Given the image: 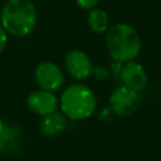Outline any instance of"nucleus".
Masks as SVG:
<instances>
[{"instance_id": "nucleus-1", "label": "nucleus", "mask_w": 161, "mask_h": 161, "mask_svg": "<svg viewBox=\"0 0 161 161\" xmlns=\"http://www.w3.org/2000/svg\"><path fill=\"white\" fill-rule=\"evenodd\" d=\"M38 11L31 0H8L0 13V23L8 34L25 38L33 33Z\"/></svg>"}, {"instance_id": "nucleus-2", "label": "nucleus", "mask_w": 161, "mask_h": 161, "mask_svg": "<svg viewBox=\"0 0 161 161\" xmlns=\"http://www.w3.org/2000/svg\"><path fill=\"white\" fill-rule=\"evenodd\" d=\"M141 36L130 24H113L106 33V48L114 62L125 64L135 60L141 53Z\"/></svg>"}, {"instance_id": "nucleus-3", "label": "nucleus", "mask_w": 161, "mask_h": 161, "mask_svg": "<svg viewBox=\"0 0 161 161\" xmlns=\"http://www.w3.org/2000/svg\"><path fill=\"white\" fill-rule=\"evenodd\" d=\"M60 112L73 121H83L93 116L97 108L94 92L86 84L74 83L68 86L59 98Z\"/></svg>"}, {"instance_id": "nucleus-4", "label": "nucleus", "mask_w": 161, "mask_h": 161, "mask_svg": "<svg viewBox=\"0 0 161 161\" xmlns=\"http://www.w3.org/2000/svg\"><path fill=\"white\" fill-rule=\"evenodd\" d=\"M142 103L141 93L127 88L126 86L117 87L109 97V107L113 113L119 117H130L135 114Z\"/></svg>"}, {"instance_id": "nucleus-5", "label": "nucleus", "mask_w": 161, "mask_h": 161, "mask_svg": "<svg viewBox=\"0 0 161 161\" xmlns=\"http://www.w3.org/2000/svg\"><path fill=\"white\" fill-rule=\"evenodd\" d=\"M64 68L72 78L77 80H86L92 75L94 65L86 52L80 49H72L64 57Z\"/></svg>"}, {"instance_id": "nucleus-6", "label": "nucleus", "mask_w": 161, "mask_h": 161, "mask_svg": "<svg viewBox=\"0 0 161 161\" xmlns=\"http://www.w3.org/2000/svg\"><path fill=\"white\" fill-rule=\"evenodd\" d=\"M34 78L40 89L55 92L64 83V74L60 67L53 62L45 60L36 65Z\"/></svg>"}, {"instance_id": "nucleus-7", "label": "nucleus", "mask_w": 161, "mask_h": 161, "mask_svg": "<svg viewBox=\"0 0 161 161\" xmlns=\"http://www.w3.org/2000/svg\"><path fill=\"white\" fill-rule=\"evenodd\" d=\"M26 106L34 114L44 117L57 111L59 106V99L57 98L54 92H49L39 88L28 94Z\"/></svg>"}, {"instance_id": "nucleus-8", "label": "nucleus", "mask_w": 161, "mask_h": 161, "mask_svg": "<svg viewBox=\"0 0 161 161\" xmlns=\"http://www.w3.org/2000/svg\"><path fill=\"white\" fill-rule=\"evenodd\" d=\"M119 77L123 86L136 92H142L148 84V74L145 67L135 60L123 64Z\"/></svg>"}, {"instance_id": "nucleus-9", "label": "nucleus", "mask_w": 161, "mask_h": 161, "mask_svg": "<svg viewBox=\"0 0 161 161\" xmlns=\"http://www.w3.org/2000/svg\"><path fill=\"white\" fill-rule=\"evenodd\" d=\"M67 127V117L62 112H53L48 116H44L40 121L39 130L42 135L47 137H55L62 133Z\"/></svg>"}, {"instance_id": "nucleus-10", "label": "nucleus", "mask_w": 161, "mask_h": 161, "mask_svg": "<svg viewBox=\"0 0 161 161\" xmlns=\"http://www.w3.org/2000/svg\"><path fill=\"white\" fill-rule=\"evenodd\" d=\"M87 24H88V28L96 34H104L111 28L109 16L107 11L98 6L88 11Z\"/></svg>"}, {"instance_id": "nucleus-11", "label": "nucleus", "mask_w": 161, "mask_h": 161, "mask_svg": "<svg viewBox=\"0 0 161 161\" xmlns=\"http://www.w3.org/2000/svg\"><path fill=\"white\" fill-rule=\"evenodd\" d=\"M20 135V130L13 125H6L0 131V151H5L8 147L14 146L15 140Z\"/></svg>"}, {"instance_id": "nucleus-12", "label": "nucleus", "mask_w": 161, "mask_h": 161, "mask_svg": "<svg viewBox=\"0 0 161 161\" xmlns=\"http://www.w3.org/2000/svg\"><path fill=\"white\" fill-rule=\"evenodd\" d=\"M109 75V69L103 67V65H97L93 68V72H92V77L96 79V80H104L107 79Z\"/></svg>"}, {"instance_id": "nucleus-13", "label": "nucleus", "mask_w": 161, "mask_h": 161, "mask_svg": "<svg viewBox=\"0 0 161 161\" xmlns=\"http://www.w3.org/2000/svg\"><path fill=\"white\" fill-rule=\"evenodd\" d=\"M99 1H101V0H75V4H77L80 9L89 11V10L97 8V5H98Z\"/></svg>"}, {"instance_id": "nucleus-14", "label": "nucleus", "mask_w": 161, "mask_h": 161, "mask_svg": "<svg viewBox=\"0 0 161 161\" xmlns=\"http://www.w3.org/2000/svg\"><path fill=\"white\" fill-rule=\"evenodd\" d=\"M6 44H8V33H6V30L3 28V25L0 23V54L5 50Z\"/></svg>"}, {"instance_id": "nucleus-15", "label": "nucleus", "mask_w": 161, "mask_h": 161, "mask_svg": "<svg viewBox=\"0 0 161 161\" xmlns=\"http://www.w3.org/2000/svg\"><path fill=\"white\" fill-rule=\"evenodd\" d=\"M113 114H114V113H113L112 108L108 106V107L102 108V111L99 112V118H101L102 121H109V119L112 118V116H113Z\"/></svg>"}]
</instances>
